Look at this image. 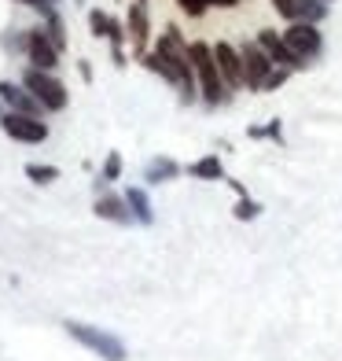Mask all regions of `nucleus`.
<instances>
[{
	"label": "nucleus",
	"instance_id": "4be33fe9",
	"mask_svg": "<svg viewBox=\"0 0 342 361\" xmlns=\"http://www.w3.org/2000/svg\"><path fill=\"white\" fill-rule=\"evenodd\" d=\"M177 4H181V11L184 15H191V19H203V15H206V0H177Z\"/></svg>",
	"mask_w": 342,
	"mask_h": 361
},
{
	"label": "nucleus",
	"instance_id": "f3484780",
	"mask_svg": "<svg viewBox=\"0 0 342 361\" xmlns=\"http://www.w3.org/2000/svg\"><path fill=\"white\" fill-rule=\"evenodd\" d=\"M232 214H236V221H254L258 214H262V203H258L251 192H247V195H236V207H232Z\"/></svg>",
	"mask_w": 342,
	"mask_h": 361
},
{
	"label": "nucleus",
	"instance_id": "20e7f679",
	"mask_svg": "<svg viewBox=\"0 0 342 361\" xmlns=\"http://www.w3.org/2000/svg\"><path fill=\"white\" fill-rule=\"evenodd\" d=\"M239 59H243V89L262 92L265 89V78L276 71V63L265 56V48L258 44V41L239 44Z\"/></svg>",
	"mask_w": 342,
	"mask_h": 361
},
{
	"label": "nucleus",
	"instance_id": "f8f14e48",
	"mask_svg": "<svg viewBox=\"0 0 342 361\" xmlns=\"http://www.w3.org/2000/svg\"><path fill=\"white\" fill-rule=\"evenodd\" d=\"M188 173L195 177V180H224L228 173H224V162H221V155H203V159H195L191 166H188Z\"/></svg>",
	"mask_w": 342,
	"mask_h": 361
},
{
	"label": "nucleus",
	"instance_id": "1a4fd4ad",
	"mask_svg": "<svg viewBox=\"0 0 342 361\" xmlns=\"http://www.w3.org/2000/svg\"><path fill=\"white\" fill-rule=\"evenodd\" d=\"M26 56H30V63H34L37 71L52 74V71L59 67V48L48 41L41 30H30V34H26Z\"/></svg>",
	"mask_w": 342,
	"mask_h": 361
},
{
	"label": "nucleus",
	"instance_id": "a211bd4d",
	"mask_svg": "<svg viewBox=\"0 0 342 361\" xmlns=\"http://www.w3.org/2000/svg\"><path fill=\"white\" fill-rule=\"evenodd\" d=\"M41 34H44L48 41H52V44L59 48V52H63V48H67V34H63V23H59V15H56V11L48 15V26L41 30Z\"/></svg>",
	"mask_w": 342,
	"mask_h": 361
},
{
	"label": "nucleus",
	"instance_id": "ddd939ff",
	"mask_svg": "<svg viewBox=\"0 0 342 361\" xmlns=\"http://www.w3.org/2000/svg\"><path fill=\"white\" fill-rule=\"evenodd\" d=\"M177 177H181V166H177L173 159H166V155L151 159L148 170H144V180H148V185H166V180H177Z\"/></svg>",
	"mask_w": 342,
	"mask_h": 361
},
{
	"label": "nucleus",
	"instance_id": "7ed1b4c3",
	"mask_svg": "<svg viewBox=\"0 0 342 361\" xmlns=\"http://www.w3.org/2000/svg\"><path fill=\"white\" fill-rule=\"evenodd\" d=\"M23 85L34 92V100L44 107V111H67L70 104V96H67V85L56 78V74H48V71H37V67H30L23 74Z\"/></svg>",
	"mask_w": 342,
	"mask_h": 361
},
{
	"label": "nucleus",
	"instance_id": "dca6fc26",
	"mask_svg": "<svg viewBox=\"0 0 342 361\" xmlns=\"http://www.w3.org/2000/svg\"><path fill=\"white\" fill-rule=\"evenodd\" d=\"M295 11H298L295 23H313V26H320L324 19H328V0H295Z\"/></svg>",
	"mask_w": 342,
	"mask_h": 361
},
{
	"label": "nucleus",
	"instance_id": "f257e3e1",
	"mask_svg": "<svg viewBox=\"0 0 342 361\" xmlns=\"http://www.w3.org/2000/svg\"><path fill=\"white\" fill-rule=\"evenodd\" d=\"M188 59H191V71H195V85H199V96H203V104L206 107H221L228 104V85H224V78L217 71V59H214V44H206V41H195L188 44Z\"/></svg>",
	"mask_w": 342,
	"mask_h": 361
},
{
	"label": "nucleus",
	"instance_id": "9d476101",
	"mask_svg": "<svg viewBox=\"0 0 342 361\" xmlns=\"http://www.w3.org/2000/svg\"><path fill=\"white\" fill-rule=\"evenodd\" d=\"M0 104H8L11 111L19 114H34V118H41V104L34 100V92H30L26 85H15V81H0Z\"/></svg>",
	"mask_w": 342,
	"mask_h": 361
},
{
	"label": "nucleus",
	"instance_id": "f03ea898",
	"mask_svg": "<svg viewBox=\"0 0 342 361\" xmlns=\"http://www.w3.org/2000/svg\"><path fill=\"white\" fill-rule=\"evenodd\" d=\"M63 328L70 332V339H77L81 347H89L92 354H100L103 361H125V343L118 336L103 332V328H92V324H81V321H67Z\"/></svg>",
	"mask_w": 342,
	"mask_h": 361
},
{
	"label": "nucleus",
	"instance_id": "0eeeda50",
	"mask_svg": "<svg viewBox=\"0 0 342 361\" xmlns=\"http://www.w3.org/2000/svg\"><path fill=\"white\" fill-rule=\"evenodd\" d=\"M254 41L265 48V56L276 63V67H284V71H291V74H295V71H309V63L291 52L287 41H284V34H276V30H262V34H258Z\"/></svg>",
	"mask_w": 342,
	"mask_h": 361
},
{
	"label": "nucleus",
	"instance_id": "6ab92c4d",
	"mask_svg": "<svg viewBox=\"0 0 342 361\" xmlns=\"http://www.w3.org/2000/svg\"><path fill=\"white\" fill-rule=\"evenodd\" d=\"M26 177L37 180V185H52V180L59 177V170H56V166H41V162H30V166H26Z\"/></svg>",
	"mask_w": 342,
	"mask_h": 361
},
{
	"label": "nucleus",
	"instance_id": "423d86ee",
	"mask_svg": "<svg viewBox=\"0 0 342 361\" xmlns=\"http://www.w3.org/2000/svg\"><path fill=\"white\" fill-rule=\"evenodd\" d=\"M0 126H4V133L11 140H19V144H44L48 140V126L41 118H34V114L8 111L4 118H0Z\"/></svg>",
	"mask_w": 342,
	"mask_h": 361
},
{
	"label": "nucleus",
	"instance_id": "aec40b11",
	"mask_svg": "<svg viewBox=\"0 0 342 361\" xmlns=\"http://www.w3.org/2000/svg\"><path fill=\"white\" fill-rule=\"evenodd\" d=\"M118 177H122V155H118V152H110L107 162H103V173H100V188L110 185V180H118Z\"/></svg>",
	"mask_w": 342,
	"mask_h": 361
},
{
	"label": "nucleus",
	"instance_id": "9b49d317",
	"mask_svg": "<svg viewBox=\"0 0 342 361\" xmlns=\"http://www.w3.org/2000/svg\"><path fill=\"white\" fill-rule=\"evenodd\" d=\"M96 218L114 221V225H129V221H133V214H129V203H125V195H110V192L96 200Z\"/></svg>",
	"mask_w": 342,
	"mask_h": 361
},
{
	"label": "nucleus",
	"instance_id": "393cba45",
	"mask_svg": "<svg viewBox=\"0 0 342 361\" xmlns=\"http://www.w3.org/2000/svg\"><path fill=\"white\" fill-rule=\"evenodd\" d=\"M15 4H26V8H37L41 15H52V0H15Z\"/></svg>",
	"mask_w": 342,
	"mask_h": 361
},
{
	"label": "nucleus",
	"instance_id": "6e6552de",
	"mask_svg": "<svg viewBox=\"0 0 342 361\" xmlns=\"http://www.w3.org/2000/svg\"><path fill=\"white\" fill-rule=\"evenodd\" d=\"M214 59H217V71L224 78L228 92L243 89V59H239V48H232L228 41H217L214 44Z\"/></svg>",
	"mask_w": 342,
	"mask_h": 361
},
{
	"label": "nucleus",
	"instance_id": "2eb2a0df",
	"mask_svg": "<svg viewBox=\"0 0 342 361\" xmlns=\"http://www.w3.org/2000/svg\"><path fill=\"white\" fill-rule=\"evenodd\" d=\"M129 41H133L137 52H144V44H148V11H144V4H133V11H129Z\"/></svg>",
	"mask_w": 342,
	"mask_h": 361
},
{
	"label": "nucleus",
	"instance_id": "39448f33",
	"mask_svg": "<svg viewBox=\"0 0 342 361\" xmlns=\"http://www.w3.org/2000/svg\"><path fill=\"white\" fill-rule=\"evenodd\" d=\"M284 41H287V48H291L298 59L309 63V67H313V59L324 52L320 26H313V23H291V26L284 30Z\"/></svg>",
	"mask_w": 342,
	"mask_h": 361
},
{
	"label": "nucleus",
	"instance_id": "412c9836",
	"mask_svg": "<svg viewBox=\"0 0 342 361\" xmlns=\"http://www.w3.org/2000/svg\"><path fill=\"white\" fill-rule=\"evenodd\" d=\"M89 26H92V34H96V37H110L114 19H110V15H103V11H92V15H89Z\"/></svg>",
	"mask_w": 342,
	"mask_h": 361
},
{
	"label": "nucleus",
	"instance_id": "4468645a",
	"mask_svg": "<svg viewBox=\"0 0 342 361\" xmlns=\"http://www.w3.org/2000/svg\"><path fill=\"white\" fill-rule=\"evenodd\" d=\"M125 203H129V214H133V221H140V225H151L155 221V210H151V200H148V192L144 188H129L125 192Z\"/></svg>",
	"mask_w": 342,
	"mask_h": 361
},
{
	"label": "nucleus",
	"instance_id": "5701e85b",
	"mask_svg": "<svg viewBox=\"0 0 342 361\" xmlns=\"http://www.w3.org/2000/svg\"><path fill=\"white\" fill-rule=\"evenodd\" d=\"M287 78H291V71H284V67H276V71H272V74L265 78V89H262V92H276V89H280V85H284Z\"/></svg>",
	"mask_w": 342,
	"mask_h": 361
},
{
	"label": "nucleus",
	"instance_id": "a878e982",
	"mask_svg": "<svg viewBox=\"0 0 342 361\" xmlns=\"http://www.w3.org/2000/svg\"><path fill=\"white\" fill-rule=\"evenodd\" d=\"M206 4H214V8H236V4H243V0H206Z\"/></svg>",
	"mask_w": 342,
	"mask_h": 361
},
{
	"label": "nucleus",
	"instance_id": "bb28decb",
	"mask_svg": "<svg viewBox=\"0 0 342 361\" xmlns=\"http://www.w3.org/2000/svg\"><path fill=\"white\" fill-rule=\"evenodd\" d=\"M0 118H4V114H0Z\"/></svg>",
	"mask_w": 342,
	"mask_h": 361
},
{
	"label": "nucleus",
	"instance_id": "b1692460",
	"mask_svg": "<svg viewBox=\"0 0 342 361\" xmlns=\"http://www.w3.org/2000/svg\"><path fill=\"white\" fill-rule=\"evenodd\" d=\"M272 11H276V15H284L287 23H295V19H298V11H295V0H272Z\"/></svg>",
	"mask_w": 342,
	"mask_h": 361
}]
</instances>
